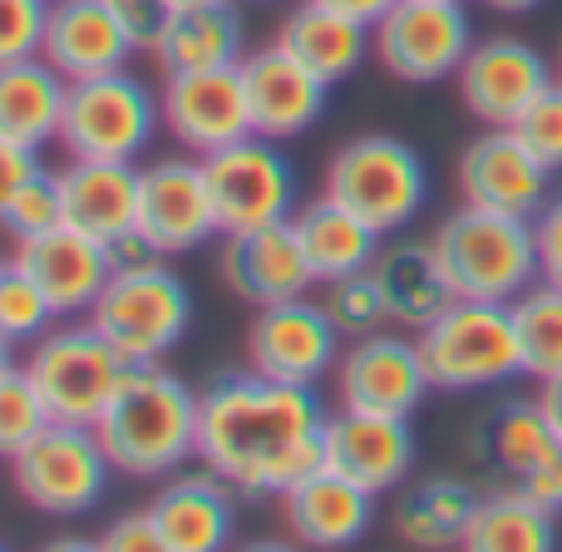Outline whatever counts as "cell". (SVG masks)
Masks as SVG:
<instances>
[{"mask_svg": "<svg viewBox=\"0 0 562 552\" xmlns=\"http://www.w3.org/2000/svg\"><path fill=\"white\" fill-rule=\"evenodd\" d=\"M198 459L237 494H286L326 464V405L316 385L257 375L252 365L198 390Z\"/></svg>", "mask_w": 562, "mask_h": 552, "instance_id": "cell-1", "label": "cell"}, {"mask_svg": "<svg viewBox=\"0 0 562 552\" xmlns=\"http://www.w3.org/2000/svg\"><path fill=\"white\" fill-rule=\"evenodd\" d=\"M198 390L164 370L158 360L128 365L124 385L114 390L99 415V439L119 474L128 478H168L198 459Z\"/></svg>", "mask_w": 562, "mask_h": 552, "instance_id": "cell-2", "label": "cell"}, {"mask_svg": "<svg viewBox=\"0 0 562 552\" xmlns=\"http://www.w3.org/2000/svg\"><path fill=\"white\" fill-rule=\"evenodd\" d=\"M435 252L454 296L464 301H518L538 277V237L533 217L488 213V207L459 203L435 227Z\"/></svg>", "mask_w": 562, "mask_h": 552, "instance_id": "cell-3", "label": "cell"}, {"mask_svg": "<svg viewBox=\"0 0 562 552\" xmlns=\"http://www.w3.org/2000/svg\"><path fill=\"white\" fill-rule=\"evenodd\" d=\"M419 360L435 390L445 395H474L498 390L514 375H524L514 306L508 301H464L454 296L429 326L415 330Z\"/></svg>", "mask_w": 562, "mask_h": 552, "instance_id": "cell-4", "label": "cell"}, {"mask_svg": "<svg viewBox=\"0 0 562 552\" xmlns=\"http://www.w3.org/2000/svg\"><path fill=\"white\" fill-rule=\"evenodd\" d=\"M326 198L370 223L380 237L405 233L429 198V168L419 148L395 134H360L340 144L326 164Z\"/></svg>", "mask_w": 562, "mask_h": 552, "instance_id": "cell-5", "label": "cell"}, {"mask_svg": "<svg viewBox=\"0 0 562 552\" xmlns=\"http://www.w3.org/2000/svg\"><path fill=\"white\" fill-rule=\"evenodd\" d=\"M164 128V99L138 75L109 69L94 79H69L59 138L69 158H104V164H138Z\"/></svg>", "mask_w": 562, "mask_h": 552, "instance_id": "cell-6", "label": "cell"}, {"mask_svg": "<svg viewBox=\"0 0 562 552\" xmlns=\"http://www.w3.org/2000/svg\"><path fill=\"white\" fill-rule=\"evenodd\" d=\"M89 326L128 365H148V360H164L168 350H178L183 336L193 330V291L168 267V257L128 267V272L109 277V286L99 291Z\"/></svg>", "mask_w": 562, "mask_h": 552, "instance_id": "cell-7", "label": "cell"}, {"mask_svg": "<svg viewBox=\"0 0 562 552\" xmlns=\"http://www.w3.org/2000/svg\"><path fill=\"white\" fill-rule=\"evenodd\" d=\"M109 474H119L94 425H65L49 419L15 459L10 484L30 508L45 518H85L104 504Z\"/></svg>", "mask_w": 562, "mask_h": 552, "instance_id": "cell-8", "label": "cell"}, {"mask_svg": "<svg viewBox=\"0 0 562 552\" xmlns=\"http://www.w3.org/2000/svg\"><path fill=\"white\" fill-rule=\"evenodd\" d=\"M25 370L40 385L55 419H65V425H99L114 390L124 385L128 360L85 316L79 326H49L30 346Z\"/></svg>", "mask_w": 562, "mask_h": 552, "instance_id": "cell-9", "label": "cell"}, {"mask_svg": "<svg viewBox=\"0 0 562 552\" xmlns=\"http://www.w3.org/2000/svg\"><path fill=\"white\" fill-rule=\"evenodd\" d=\"M370 45L380 69L400 85H439L454 79L474 49V20L464 0H395L370 25Z\"/></svg>", "mask_w": 562, "mask_h": 552, "instance_id": "cell-10", "label": "cell"}, {"mask_svg": "<svg viewBox=\"0 0 562 552\" xmlns=\"http://www.w3.org/2000/svg\"><path fill=\"white\" fill-rule=\"evenodd\" d=\"M203 168H207V193H213L223 237L252 233V227H267V223H286L301 207L296 168L281 154L277 138L247 134L237 144L207 154Z\"/></svg>", "mask_w": 562, "mask_h": 552, "instance_id": "cell-11", "label": "cell"}, {"mask_svg": "<svg viewBox=\"0 0 562 552\" xmlns=\"http://www.w3.org/2000/svg\"><path fill=\"white\" fill-rule=\"evenodd\" d=\"M340 330L326 316V306L311 296H291L277 306H262L247 330V365L257 375L286 380V385H316L336 375L340 360Z\"/></svg>", "mask_w": 562, "mask_h": 552, "instance_id": "cell-12", "label": "cell"}, {"mask_svg": "<svg viewBox=\"0 0 562 552\" xmlns=\"http://www.w3.org/2000/svg\"><path fill=\"white\" fill-rule=\"evenodd\" d=\"M558 79L553 59L538 45L518 35H488L474 40V49L464 55L454 85L464 109L479 119L484 128H508L548 85Z\"/></svg>", "mask_w": 562, "mask_h": 552, "instance_id": "cell-13", "label": "cell"}, {"mask_svg": "<svg viewBox=\"0 0 562 552\" xmlns=\"http://www.w3.org/2000/svg\"><path fill=\"white\" fill-rule=\"evenodd\" d=\"M429 375L419 360L415 330L395 336V330H370V336L350 340L336 360V399L346 409H375V415H415L429 395Z\"/></svg>", "mask_w": 562, "mask_h": 552, "instance_id": "cell-14", "label": "cell"}, {"mask_svg": "<svg viewBox=\"0 0 562 552\" xmlns=\"http://www.w3.org/2000/svg\"><path fill=\"white\" fill-rule=\"evenodd\" d=\"M459 198L488 213L538 217L553 198V168L514 134V128H484L459 154Z\"/></svg>", "mask_w": 562, "mask_h": 552, "instance_id": "cell-15", "label": "cell"}, {"mask_svg": "<svg viewBox=\"0 0 562 552\" xmlns=\"http://www.w3.org/2000/svg\"><path fill=\"white\" fill-rule=\"evenodd\" d=\"M138 233L158 247V257H183L198 252L207 237H223L203 158H158L144 168V178H138Z\"/></svg>", "mask_w": 562, "mask_h": 552, "instance_id": "cell-16", "label": "cell"}, {"mask_svg": "<svg viewBox=\"0 0 562 552\" xmlns=\"http://www.w3.org/2000/svg\"><path fill=\"white\" fill-rule=\"evenodd\" d=\"M164 128L183 154H217L252 134V109H247L243 69H193V75H164Z\"/></svg>", "mask_w": 562, "mask_h": 552, "instance_id": "cell-17", "label": "cell"}, {"mask_svg": "<svg viewBox=\"0 0 562 552\" xmlns=\"http://www.w3.org/2000/svg\"><path fill=\"white\" fill-rule=\"evenodd\" d=\"M237 69H243L247 109H252V134L286 144V138L306 134V128L326 114L330 85L316 69L301 65L281 40H272V45H262V49H247Z\"/></svg>", "mask_w": 562, "mask_h": 552, "instance_id": "cell-18", "label": "cell"}, {"mask_svg": "<svg viewBox=\"0 0 562 552\" xmlns=\"http://www.w3.org/2000/svg\"><path fill=\"white\" fill-rule=\"evenodd\" d=\"M326 469L346 474L370 494H390L415 469V429L405 415H375V409H346L326 419Z\"/></svg>", "mask_w": 562, "mask_h": 552, "instance_id": "cell-19", "label": "cell"}, {"mask_svg": "<svg viewBox=\"0 0 562 552\" xmlns=\"http://www.w3.org/2000/svg\"><path fill=\"white\" fill-rule=\"evenodd\" d=\"M223 281L247 301L252 311L277 306V301L306 296L316 286V272H311L306 252H301L296 227L286 223H267L252 227V233H227L223 237Z\"/></svg>", "mask_w": 562, "mask_h": 552, "instance_id": "cell-20", "label": "cell"}, {"mask_svg": "<svg viewBox=\"0 0 562 552\" xmlns=\"http://www.w3.org/2000/svg\"><path fill=\"white\" fill-rule=\"evenodd\" d=\"M15 267H25L35 277V286L49 296L55 316H89L99 301V291L114 277V262H109V247L94 243V237L75 233V227H49L40 237H25L15 243Z\"/></svg>", "mask_w": 562, "mask_h": 552, "instance_id": "cell-21", "label": "cell"}, {"mask_svg": "<svg viewBox=\"0 0 562 552\" xmlns=\"http://www.w3.org/2000/svg\"><path fill=\"white\" fill-rule=\"evenodd\" d=\"M164 552H217L233 543L237 528V488L223 474H178L148 504Z\"/></svg>", "mask_w": 562, "mask_h": 552, "instance_id": "cell-22", "label": "cell"}, {"mask_svg": "<svg viewBox=\"0 0 562 552\" xmlns=\"http://www.w3.org/2000/svg\"><path fill=\"white\" fill-rule=\"evenodd\" d=\"M134 35L109 10V0H49L40 55L65 79H94L134 59Z\"/></svg>", "mask_w": 562, "mask_h": 552, "instance_id": "cell-23", "label": "cell"}, {"mask_svg": "<svg viewBox=\"0 0 562 552\" xmlns=\"http://www.w3.org/2000/svg\"><path fill=\"white\" fill-rule=\"evenodd\" d=\"M281 498V523L296 543L306 548H346L356 538H366V528L375 523V494L360 484H350L336 469H311L306 478L286 488Z\"/></svg>", "mask_w": 562, "mask_h": 552, "instance_id": "cell-24", "label": "cell"}, {"mask_svg": "<svg viewBox=\"0 0 562 552\" xmlns=\"http://www.w3.org/2000/svg\"><path fill=\"white\" fill-rule=\"evenodd\" d=\"M59 198H65V227L114 243L138 227V164H104V158H69L59 168Z\"/></svg>", "mask_w": 562, "mask_h": 552, "instance_id": "cell-25", "label": "cell"}, {"mask_svg": "<svg viewBox=\"0 0 562 552\" xmlns=\"http://www.w3.org/2000/svg\"><path fill=\"white\" fill-rule=\"evenodd\" d=\"M385 311L400 330H419L454 301V286L445 277V262L435 252V237H385L370 262Z\"/></svg>", "mask_w": 562, "mask_h": 552, "instance_id": "cell-26", "label": "cell"}, {"mask_svg": "<svg viewBox=\"0 0 562 552\" xmlns=\"http://www.w3.org/2000/svg\"><path fill=\"white\" fill-rule=\"evenodd\" d=\"M148 55H154L158 75H193V69L243 65V55H247L243 10H237V0H203V5L168 10Z\"/></svg>", "mask_w": 562, "mask_h": 552, "instance_id": "cell-27", "label": "cell"}, {"mask_svg": "<svg viewBox=\"0 0 562 552\" xmlns=\"http://www.w3.org/2000/svg\"><path fill=\"white\" fill-rule=\"evenodd\" d=\"M277 40L301 59L306 69H316L326 85H340L360 69V59L370 55V25L346 10H330L321 0H301V5L286 10Z\"/></svg>", "mask_w": 562, "mask_h": 552, "instance_id": "cell-28", "label": "cell"}, {"mask_svg": "<svg viewBox=\"0 0 562 552\" xmlns=\"http://www.w3.org/2000/svg\"><path fill=\"white\" fill-rule=\"evenodd\" d=\"M69 79L45 55L0 65V138L25 148H45L59 138Z\"/></svg>", "mask_w": 562, "mask_h": 552, "instance_id": "cell-29", "label": "cell"}, {"mask_svg": "<svg viewBox=\"0 0 562 552\" xmlns=\"http://www.w3.org/2000/svg\"><path fill=\"white\" fill-rule=\"evenodd\" d=\"M291 227L301 237V252H306L311 272L316 281H336V277H350V272H366L375 262L380 243L385 237L375 233L370 223H360L350 207H340L336 198H311L291 213Z\"/></svg>", "mask_w": 562, "mask_h": 552, "instance_id": "cell-30", "label": "cell"}, {"mask_svg": "<svg viewBox=\"0 0 562 552\" xmlns=\"http://www.w3.org/2000/svg\"><path fill=\"white\" fill-rule=\"evenodd\" d=\"M558 454H562V435L548 425L538 399H508V405H498L494 415L474 429V459L504 469L518 484L543 474Z\"/></svg>", "mask_w": 562, "mask_h": 552, "instance_id": "cell-31", "label": "cell"}, {"mask_svg": "<svg viewBox=\"0 0 562 552\" xmlns=\"http://www.w3.org/2000/svg\"><path fill=\"white\" fill-rule=\"evenodd\" d=\"M479 498L484 494L469 478H454V474L415 478L395 504V533L409 548H464Z\"/></svg>", "mask_w": 562, "mask_h": 552, "instance_id": "cell-32", "label": "cell"}, {"mask_svg": "<svg viewBox=\"0 0 562 552\" xmlns=\"http://www.w3.org/2000/svg\"><path fill=\"white\" fill-rule=\"evenodd\" d=\"M558 543V508H548L524 484L484 494L464 533L469 552H548Z\"/></svg>", "mask_w": 562, "mask_h": 552, "instance_id": "cell-33", "label": "cell"}, {"mask_svg": "<svg viewBox=\"0 0 562 552\" xmlns=\"http://www.w3.org/2000/svg\"><path fill=\"white\" fill-rule=\"evenodd\" d=\"M508 306H514L518 350H524V375H533V380L562 375V286L538 277Z\"/></svg>", "mask_w": 562, "mask_h": 552, "instance_id": "cell-34", "label": "cell"}, {"mask_svg": "<svg viewBox=\"0 0 562 552\" xmlns=\"http://www.w3.org/2000/svg\"><path fill=\"white\" fill-rule=\"evenodd\" d=\"M321 306H326V316L336 320V330L346 340H360L370 336V330H385L390 311H385V296H380L375 277L366 272H350V277H336V281H321Z\"/></svg>", "mask_w": 562, "mask_h": 552, "instance_id": "cell-35", "label": "cell"}, {"mask_svg": "<svg viewBox=\"0 0 562 552\" xmlns=\"http://www.w3.org/2000/svg\"><path fill=\"white\" fill-rule=\"evenodd\" d=\"M49 419L55 415H49L40 385L30 380V370L25 365L5 370V375H0V459H15Z\"/></svg>", "mask_w": 562, "mask_h": 552, "instance_id": "cell-36", "label": "cell"}, {"mask_svg": "<svg viewBox=\"0 0 562 552\" xmlns=\"http://www.w3.org/2000/svg\"><path fill=\"white\" fill-rule=\"evenodd\" d=\"M55 320H59L55 306H49V296L35 286V277H30L25 267H15V262L0 267V330H5L15 346H25V340L35 346Z\"/></svg>", "mask_w": 562, "mask_h": 552, "instance_id": "cell-37", "label": "cell"}, {"mask_svg": "<svg viewBox=\"0 0 562 552\" xmlns=\"http://www.w3.org/2000/svg\"><path fill=\"white\" fill-rule=\"evenodd\" d=\"M0 227H5L15 243L49 233V227H65V198H59V178L40 168V173L30 178V183L20 188L15 198H10L5 217H0Z\"/></svg>", "mask_w": 562, "mask_h": 552, "instance_id": "cell-38", "label": "cell"}, {"mask_svg": "<svg viewBox=\"0 0 562 552\" xmlns=\"http://www.w3.org/2000/svg\"><path fill=\"white\" fill-rule=\"evenodd\" d=\"M508 128H514V134L524 138V144L533 148L548 168H553V173H562V85H558V79Z\"/></svg>", "mask_w": 562, "mask_h": 552, "instance_id": "cell-39", "label": "cell"}, {"mask_svg": "<svg viewBox=\"0 0 562 552\" xmlns=\"http://www.w3.org/2000/svg\"><path fill=\"white\" fill-rule=\"evenodd\" d=\"M49 0H0V65L40 55Z\"/></svg>", "mask_w": 562, "mask_h": 552, "instance_id": "cell-40", "label": "cell"}, {"mask_svg": "<svg viewBox=\"0 0 562 552\" xmlns=\"http://www.w3.org/2000/svg\"><path fill=\"white\" fill-rule=\"evenodd\" d=\"M104 552H164L158 543V528H154V514L148 508H134V514H119L104 533L94 538Z\"/></svg>", "mask_w": 562, "mask_h": 552, "instance_id": "cell-41", "label": "cell"}, {"mask_svg": "<svg viewBox=\"0 0 562 552\" xmlns=\"http://www.w3.org/2000/svg\"><path fill=\"white\" fill-rule=\"evenodd\" d=\"M533 237H538V272H543V281L562 286V193L548 198L543 213L533 217Z\"/></svg>", "mask_w": 562, "mask_h": 552, "instance_id": "cell-42", "label": "cell"}, {"mask_svg": "<svg viewBox=\"0 0 562 552\" xmlns=\"http://www.w3.org/2000/svg\"><path fill=\"white\" fill-rule=\"evenodd\" d=\"M40 168H45V164H40V148H25V144L0 138V217H5L10 198H15L20 188L40 173Z\"/></svg>", "mask_w": 562, "mask_h": 552, "instance_id": "cell-43", "label": "cell"}, {"mask_svg": "<svg viewBox=\"0 0 562 552\" xmlns=\"http://www.w3.org/2000/svg\"><path fill=\"white\" fill-rule=\"evenodd\" d=\"M109 10L124 20V30L134 35L138 49H154L158 30H164V20H168V5H164V0H109Z\"/></svg>", "mask_w": 562, "mask_h": 552, "instance_id": "cell-44", "label": "cell"}, {"mask_svg": "<svg viewBox=\"0 0 562 552\" xmlns=\"http://www.w3.org/2000/svg\"><path fill=\"white\" fill-rule=\"evenodd\" d=\"M524 488H528V494H538L548 508H558V514H562V454H558L553 464L543 469V474H533V478H528Z\"/></svg>", "mask_w": 562, "mask_h": 552, "instance_id": "cell-45", "label": "cell"}, {"mask_svg": "<svg viewBox=\"0 0 562 552\" xmlns=\"http://www.w3.org/2000/svg\"><path fill=\"white\" fill-rule=\"evenodd\" d=\"M538 405H543V415H548V425L562 435V375H548V380H538Z\"/></svg>", "mask_w": 562, "mask_h": 552, "instance_id": "cell-46", "label": "cell"}, {"mask_svg": "<svg viewBox=\"0 0 562 552\" xmlns=\"http://www.w3.org/2000/svg\"><path fill=\"white\" fill-rule=\"evenodd\" d=\"M321 5H330V10H346V15H356V20H366V25H375L380 15H385L395 0H321Z\"/></svg>", "mask_w": 562, "mask_h": 552, "instance_id": "cell-47", "label": "cell"}, {"mask_svg": "<svg viewBox=\"0 0 562 552\" xmlns=\"http://www.w3.org/2000/svg\"><path fill=\"white\" fill-rule=\"evenodd\" d=\"M488 10H504V15H524V10H538L543 0H484Z\"/></svg>", "mask_w": 562, "mask_h": 552, "instance_id": "cell-48", "label": "cell"}, {"mask_svg": "<svg viewBox=\"0 0 562 552\" xmlns=\"http://www.w3.org/2000/svg\"><path fill=\"white\" fill-rule=\"evenodd\" d=\"M5 370H15V340L0 330V375H5Z\"/></svg>", "mask_w": 562, "mask_h": 552, "instance_id": "cell-49", "label": "cell"}, {"mask_svg": "<svg viewBox=\"0 0 562 552\" xmlns=\"http://www.w3.org/2000/svg\"><path fill=\"white\" fill-rule=\"evenodd\" d=\"M168 10H183V5H203V0H164Z\"/></svg>", "mask_w": 562, "mask_h": 552, "instance_id": "cell-50", "label": "cell"}, {"mask_svg": "<svg viewBox=\"0 0 562 552\" xmlns=\"http://www.w3.org/2000/svg\"><path fill=\"white\" fill-rule=\"evenodd\" d=\"M553 69H558V85H562V49H558V59H553Z\"/></svg>", "mask_w": 562, "mask_h": 552, "instance_id": "cell-51", "label": "cell"}, {"mask_svg": "<svg viewBox=\"0 0 562 552\" xmlns=\"http://www.w3.org/2000/svg\"><path fill=\"white\" fill-rule=\"evenodd\" d=\"M0 267H5V262H0Z\"/></svg>", "mask_w": 562, "mask_h": 552, "instance_id": "cell-52", "label": "cell"}]
</instances>
